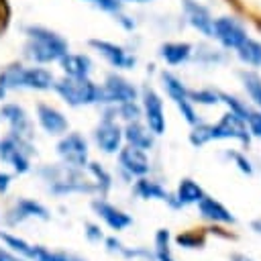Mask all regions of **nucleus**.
Returning <instances> with one entry per match:
<instances>
[{"label": "nucleus", "instance_id": "obj_22", "mask_svg": "<svg viewBox=\"0 0 261 261\" xmlns=\"http://www.w3.org/2000/svg\"><path fill=\"white\" fill-rule=\"evenodd\" d=\"M53 84H55V75L51 69L39 65V63L24 69V88L27 90L45 92V90H53Z\"/></svg>", "mask_w": 261, "mask_h": 261}, {"label": "nucleus", "instance_id": "obj_25", "mask_svg": "<svg viewBox=\"0 0 261 261\" xmlns=\"http://www.w3.org/2000/svg\"><path fill=\"white\" fill-rule=\"evenodd\" d=\"M159 55L169 63V65H179L190 59L192 55V45L190 43H163L159 49Z\"/></svg>", "mask_w": 261, "mask_h": 261}, {"label": "nucleus", "instance_id": "obj_50", "mask_svg": "<svg viewBox=\"0 0 261 261\" xmlns=\"http://www.w3.org/2000/svg\"><path fill=\"white\" fill-rule=\"evenodd\" d=\"M69 261H80V259H69Z\"/></svg>", "mask_w": 261, "mask_h": 261}, {"label": "nucleus", "instance_id": "obj_7", "mask_svg": "<svg viewBox=\"0 0 261 261\" xmlns=\"http://www.w3.org/2000/svg\"><path fill=\"white\" fill-rule=\"evenodd\" d=\"M161 82H163V88L167 92V96L175 102V106L179 108L181 116L194 126L198 122V114L192 106V100L188 98V88L181 84L179 77H175L171 71H161Z\"/></svg>", "mask_w": 261, "mask_h": 261}, {"label": "nucleus", "instance_id": "obj_2", "mask_svg": "<svg viewBox=\"0 0 261 261\" xmlns=\"http://www.w3.org/2000/svg\"><path fill=\"white\" fill-rule=\"evenodd\" d=\"M37 177H41L47 184V190L53 196H65V194H92L96 192V184L90 181L82 169L69 167L65 163H45L37 167Z\"/></svg>", "mask_w": 261, "mask_h": 261}, {"label": "nucleus", "instance_id": "obj_10", "mask_svg": "<svg viewBox=\"0 0 261 261\" xmlns=\"http://www.w3.org/2000/svg\"><path fill=\"white\" fill-rule=\"evenodd\" d=\"M212 139H237L243 145H249L251 133L247 130V122L228 110L216 124H212Z\"/></svg>", "mask_w": 261, "mask_h": 261}, {"label": "nucleus", "instance_id": "obj_24", "mask_svg": "<svg viewBox=\"0 0 261 261\" xmlns=\"http://www.w3.org/2000/svg\"><path fill=\"white\" fill-rule=\"evenodd\" d=\"M24 69H27V65H22L18 61H12V63L4 65L0 69V84L6 90H20V88H24Z\"/></svg>", "mask_w": 261, "mask_h": 261}, {"label": "nucleus", "instance_id": "obj_8", "mask_svg": "<svg viewBox=\"0 0 261 261\" xmlns=\"http://www.w3.org/2000/svg\"><path fill=\"white\" fill-rule=\"evenodd\" d=\"M141 98H143V114H145V120H147V126L153 135H163L165 133V112H163V100L159 98V94L145 86L141 90Z\"/></svg>", "mask_w": 261, "mask_h": 261}, {"label": "nucleus", "instance_id": "obj_3", "mask_svg": "<svg viewBox=\"0 0 261 261\" xmlns=\"http://www.w3.org/2000/svg\"><path fill=\"white\" fill-rule=\"evenodd\" d=\"M53 90L67 106H88V104H102V86L94 84L90 77H55Z\"/></svg>", "mask_w": 261, "mask_h": 261}, {"label": "nucleus", "instance_id": "obj_23", "mask_svg": "<svg viewBox=\"0 0 261 261\" xmlns=\"http://www.w3.org/2000/svg\"><path fill=\"white\" fill-rule=\"evenodd\" d=\"M133 192H135L141 200H161V202H169V198H171V194H169L159 181L147 179L145 175L135 181Z\"/></svg>", "mask_w": 261, "mask_h": 261}, {"label": "nucleus", "instance_id": "obj_13", "mask_svg": "<svg viewBox=\"0 0 261 261\" xmlns=\"http://www.w3.org/2000/svg\"><path fill=\"white\" fill-rule=\"evenodd\" d=\"M90 47L96 49V51H98L112 67H116V69H133L135 63H137V59H135L130 53H126L124 47H120V45H116V43H112V41L90 39Z\"/></svg>", "mask_w": 261, "mask_h": 261}, {"label": "nucleus", "instance_id": "obj_44", "mask_svg": "<svg viewBox=\"0 0 261 261\" xmlns=\"http://www.w3.org/2000/svg\"><path fill=\"white\" fill-rule=\"evenodd\" d=\"M118 22H120L124 29H128V31H130V29H135V22H133V20H128L126 16H122L120 12H118Z\"/></svg>", "mask_w": 261, "mask_h": 261}, {"label": "nucleus", "instance_id": "obj_49", "mask_svg": "<svg viewBox=\"0 0 261 261\" xmlns=\"http://www.w3.org/2000/svg\"><path fill=\"white\" fill-rule=\"evenodd\" d=\"M122 2H141L143 4V2H151V0H122Z\"/></svg>", "mask_w": 261, "mask_h": 261}, {"label": "nucleus", "instance_id": "obj_48", "mask_svg": "<svg viewBox=\"0 0 261 261\" xmlns=\"http://www.w3.org/2000/svg\"><path fill=\"white\" fill-rule=\"evenodd\" d=\"M6 92H8V90H6V88H4L2 84H0V102H2L4 98H6Z\"/></svg>", "mask_w": 261, "mask_h": 261}, {"label": "nucleus", "instance_id": "obj_11", "mask_svg": "<svg viewBox=\"0 0 261 261\" xmlns=\"http://www.w3.org/2000/svg\"><path fill=\"white\" fill-rule=\"evenodd\" d=\"M92 210H94V214L110 228V230H124V228H128L130 224H133V216L130 214H126L124 210H120V208H116L114 204H110L108 200H104V198H96V200H92Z\"/></svg>", "mask_w": 261, "mask_h": 261}, {"label": "nucleus", "instance_id": "obj_28", "mask_svg": "<svg viewBox=\"0 0 261 261\" xmlns=\"http://www.w3.org/2000/svg\"><path fill=\"white\" fill-rule=\"evenodd\" d=\"M86 167H88L90 175L94 177L96 192H100V196L104 198V196L110 192V188H112V175H110V171H108L102 163H98V161H88Z\"/></svg>", "mask_w": 261, "mask_h": 261}, {"label": "nucleus", "instance_id": "obj_41", "mask_svg": "<svg viewBox=\"0 0 261 261\" xmlns=\"http://www.w3.org/2000/svg\"><path fill=\"white\" fill-rule=\"evenodd\" d=\"M247 124H249V133L251 135L261 137V110H253L249 120H247Z\"/></svg>", "mask_w": 261, "mask_h": 261}, {"label": "nucleus", "instance_id": "obj_45", "mask_svg": "<svg viewBox=\"0 0 261 261\" xmlns=\"http://www.w3.org/2000/svg\"><path fill=\"white\" fill-rule=\"evenodd\" d=\"M210 230H212V232H216V234H220V237H224V239H234V234H232V232H224V230H222V228H218V226H212Z\"/></svg>", "mask_w": 261, "mask_h": 261}, {"label": "nucleus", "instance_id": "obj_12", "mask_svg": "<svg viewBox=\"0 0 261 261\" xmlns=\"http://www.w3.org/2000/svg\"><path fill=\"white\" fill-rule=\"evenodd\" d=\"M0 120L8 124V133H16L20 137L33 139V122L27 110L16 102H6L0 106Z\"/></svg>", "mask_w": 261, "mask_h": 261}, {"label": "nucleus", "instance_id": "obj_39", "mask_svg": "<svg viewBox=\"0 0 261 261\" xmlns=\"http://www.w3.org/2000/svg\"><path fill=\"white\" fill-rule=\"evenodd\" d=\"M228 157L237 163V167H239L243 173H247V175H251V173H253V165H251V161H249L243 153H234V151H230V153H228Z\"/></svg>", "mask_w": 261, "mask_h": 261}, {"label": "nucleus", "instance_id": "obj_19", "mask_svg": "<svg viewBox=\"0 0 261 261\" xmlns=\"http://www.w3.org/2000/svg\"><path fill=\"white\" fill-rule=\"evenodd\" d=\"M198 212H200V216L204 218V220H210V222H220V224H232L234 222V216L230 214V210L228 208H224L218 200H214V198H210V196H202L198 202Z\"/></svg>", "mask_w": 261, "mask_h": 261}, {"label": "nucleus", "instance_id": "obj_15", "mask_svg": "<svg viewBox=\"0 0 261 261\" xmlns=\"http://www.w3.org/2000/svg\"><path fill=\"white\" fill-rule=\"evenodd\" d=\"M94 141L98 145V149L106 155H114L118 153V149L122 147V128L116 120H100V124L94 128Z\"/></svg>", "mask_w": 261, "mask_h": 261}, {"label": "nucleus", "instance_id": "obj_1", "mask_svg": "<svg viewBox=\"0 0 261 261\" xmlns=\"http://www.w3.org/2000/svg\"><path fill=\"white\" fill-rule=\"evenodd\" d=\"M24 35H27L24 57L31 59L33 63L47 65V63L59 61L69 51L67 41L59 33H55V31H51L47 27L29 24L24 29Z\"/></svg>", "mask_w": 261, "mask_h": 261}, {"label": "nucleus", "instance_id": "obj_36", "mask_svg": "<svg viewBox=\"0 0 261 261\" xmlns=\"http://www.w3.org/2000/svg\"><path fill=\"white\" fill-rule=\"evenodd\" d=\"M175 243L184 249H202L204 247V234L196 230H186L175 237Z\"/></svg>", "mask_w": 261, "mask_h": 261}, {"label": "nucleus", "instance_id": "obj_18", "mask_svg": "<svg viewBox=\"0 0 261 261\" xmlns=\"http://www.w3.org/2000/svg\"><path fill=\"white\" fill-rule=\"evenodd\" d=\"M181 2H184V10H186V16H188L190 24L206 37H214V33H212L214 18L210 16V10L206 6H202L200 2H196V0H181Z\"/></svg>", "mask_w": 261, "mask_h": 261}, {"label": "nucleus", "instance_id": "obj_37", "mask_svg": "<svg viewBox=\"0 0 261 261\" xmlns=\"http://www.w3.org/2000/svg\"><path fill=\"white\" fill-rule=\"evenodd\" d=\"M188 98L192 102L206 104V106H212V104H218L220 102V96L214 90H188Z\"/></svg>", "mask_w": 261, "mask_h": 261}, {"label": "nucleus", "instance_id": "obj_43", "mask_svg": "<svg viewBox=\"0 0 261 261\" xmlns=\"http://www.w3.org/2000/svg\"><path fill=\"white\" fill-rule=\"evenodd\" d=\"M10 186H12V173H8V171H2V169H0V196L8 194Z\"/></svg>", "mask_w": 261, "mask_h": 261}, {"label": "nucleus", "instance_id": "obj_4", "mask_svg": "<svg viewBox=\"0 0 261 261\" xmlns=\"http://www.w3.org/2000/svg\"><path fill=\"white\" fill-rule=\"evenodd\" d=\"M35 155L33 139L20 137L16 133H6L0 139V161L10 165V169L18 175L31 171V157Z\"/></svg>", "mask_w": 261, "mask_h": 261}, {"label": "nucleus", "instance_id": "obj_16", "mask_svg": "<svg viewBox=\"0 0 261 261\" xmlns=\"http://www.w3.org/2000/svg\"><path fill=\"white\" fill-rule=\"evenodd\" d=\"M118 165L126 177H143L149 173L147 151H141V149L130 147V145L120 147L118 149Z\"/></svg>", "mask_w": 261, "mask_h": 261}, {"label": "nucleus", "instance_id": "obj_17", "mask_svg": "<svg viewBox=\"0 0 261 261\" xmlns=\"http://www.w3.org/2000/svg\"><path fill=\"white\" fill-rule=\"evenodd\" d=\"M37 122L51 137H61L69 128V122H67L65 114L61 110H57L55 106L47 104V102L37 104Z\"/></svg>", "mask_w": 261, "mask_h": 261}, {"label": "nucleus", "instance_id": "obj_46", "mask_svg": "<svg viewBox=\"0 0 261 261\" xmlns=\"http://www.w3.org/2000/svg\"><path fill=\"white\" fill-rule=\"evenodd\" d=\"M230 261H253V259L247 257V255H243V253H232L230 255Z\"/></svg>", "mask_w": 261, "mask_h": 261}, {"label": "nucleus", "instance_id": "obj_21", "mask_svg": "<svg viewBox=\"0 0 261 261\" xmlns=\"http://www.w3.org/2000/svg\"><path fill=\"white\" fill-rule=\"evenodd\" d=\"M122 139L126 141V145L137 147L141 151H149L153 147V133L139 120L126 122V126L122 128Z\"/></svg>", "mask_w": 261, "mask_h": 261}, {"label": "nucleus", "instance_id": "obj_6", "mask_svg": "<svg viewBox=\"0 0 261 261\" xmlns=\"http://www.w3.org/2000/svg\"><path fill=\"white\" fill-rule=\"evenodd\" d=\"M31 218H35V220H51V212L43 202H39L35 198H27V196L16 198L14 204L2 216L6 226H18V224H22V222H27Z\"/></svg>", "mask_w": 261, "mask_h": 261}, {"label": "nucleus", "instance_id": "obj_34", "mask_svg": "<svg viewBox=\"0 0 261 261\" xmlns=\"http://www.w3.org/2000/svg\"><path fill=\"white\" fill-rule=\"evenodd\" d=\"M71 257L63 251H51L43 245H35V251H33V259L31 261H69Z\"/></svg>", "mask_w": 261, "mask_h": 261}, {"label": "nucleus", "instance_id": "obj_47", "mask_svg": "<svg viewBox=\"0 0 261 261\" xmlns=\"http://www.w3.org/2000/svg\"><path fill=\"white\" fill-rule=\"evenodd\" d=\"M251 226H253V228H255L257 232H261V218H257V220H253V222H251Z\"/></svg>", "mask_w": 261, "mask_h": 261}, {"label": "nucleus", "instance_id": "obj_38", "mask_svg": "<svg viewBox=\"0 0 261 261\" xmlns=\"http://www.w3.org/2000/svg\"><path fill=\"white\" fill-rule=\"evenodd\" d=\"M84 232H86V239H88L90 243H100V241H104V232H102L100 224L86 222V224H84Z\"/></svg>", "mask_w": 261, "mask_h": 261}, {"label": "nucleus", "instance_id": "obj_33", "mask_svg": "<svg viewBox=\"0 0 261 261\" xmlns=\"http://www.w3.org/2000/svg\"><path fill=\"white\" fill-rule=\"evenodd\" d=\"M208 141H212V124H204V122H196L192 133H190V143L194 147H202Z\"/></svg>", "mask_w": 261, "mask_h": 261}, {"label": "nucleus", "instance_id": "obj_9", "mask_svg": "<svg viewBox=\"0 0 261 261\" xmlns=\"http://www.w3.org/2000/svg\"><path fill=\"white\" fill-rule=\"evenodd\" d=\"M137 88L118 73H108L102 84V104H122L137 100Z\"/></svg>", "mask_w": 261, "mask_h": 261}, {"label": "nucleus", "instance_id": "obj_29", "mask_svg": "<svg viewBox=\"0 0 261 261\" xmlns=\"http://www.w3.org/2000/svg\"><path fill=\"white\" fill-rule=\"evenodd\" d=\"M237 53H239V59L245 61L247 65L261 67V43H259V41L247 37V39L237 47Z\"/></svg>", "mask_w": 261, "mask_h": 261}, {"label": "nucleus", "instance_id": "obj_40", "mask_svg": "<svg viewBox=\"0 0 261 261\" xmlns=\"http://www.w3.org/2000/svg\"><path fill=\"white\" fill-rule=\"evenodd\" d=\"M98 8H102V10H106V12H114V14H118L120 12V8H122V0H92Z\"/></svg>", "mask_w": 261, "mask_h": 261}, {"label": "nucleus", "instance_id": "obj_30", "mask_svg": "<svg viewBox=\"0 0 261 261\" xmlns=\"http://www.w3.org/2000/svg\"><path fill=\"white\" fill-rule=\"evenodd\" d=\"M241 80L245 84V90H247L249 98L261 108V75L255 73V71H243Z\"/></svg>", "mask_w": 261, "mask_h": 261}, {"label": "nucleus", "instance_id": "obj_14", "mask_svg": "<svg viewBox=\"0 0 261 261\" xmlns=\"http://www.w3.org/2000/svg\"><path fill=\"white\" fill-rule=\"evenodd\" d=\"M212 33L222 43V47H226V49H237L247 39V31L243 29V24L230 16L216 18L212 22Z\"/></svg>", "mask_w": 261, "mask_h": 261}, {"label": "nucleus", "instance_id": "obj_51", "mask_svg": "<svg viewBox=\"0 0 261 261\" xmlns=\"http://www.w3.org/2000/svg\"><path fill=\"white\" fill-rule=\"evenodd\" d=\"M90 2H92V0H90Z\"/></svg>", "mask_w": 261, "mask_h": 261}, {"label": "nucleus", "instance_id": "obj_32", "mask_svg": "<svg viewBox=\"0 0 261 261\" xmlns=\"http://www.w3.org/2000/svg\"><path fill=\"white\" fill-rule=\"evenodd\" d=\"M218 96H220V102H224L232 114H237V116H239V118H243L245 122L249 120V116H251V112H253V110H251L245 102H241L239 98H234V96H230V94H224V92H218Z\"/></svg>", "mask_w": 261, "mask_h": 261}, {"label": "nucleus", "instance_id": "obj_27", "mask_svg": "<svg viewBox=\"0 0 261 261\" xmlns=\"http://www.w3.org/2000/svg\"><path fill=\"white\" fill-rule=\"evenodd\" d=\"M202 196H204V190L200 188L198 181H194V179H190V177H184V179L179 181V186H177V192H175V198H177V202H179L181 206H186V204H196Z\"/></svg>", "mask_w": 261, "mask_h": 261}, {"label": "nucleus", "instance_id": "obj_5", "mask_svg": "<svg viewBox=\"0 0 261 261\" xmlns=\"http://www.w3.org/2000/svg\"><path fill=\"white\" fill-rule=\"evenodd\" d=\"M55 149H57V155H59L61 163H65L69 167L84 169L88 165V161H90L88 141L80 133H63L61 139L57 141Z\"/></svg>", "mask_w": 261, "mask_h": 261}, {"label": "nucleus", "instance_id": "obj_35", "mask_svg": "<svg viewBox=\"0 0 261 261\" xmlns=\"http://www.w3.org/2000/svg\"><path fill=\"white\" fill-rule=\"evenodd\" d=\"M141 114H143V108H141V104H137V100L116 104V116H120V118L126 120V122H130V120H139Z\"/></svg>", "mask_w": 261, "mask_h": 261}, {"label": "nucleus", "instance_id": "obj_26", "mask_svg": "<svg viewBox=\"0 0 261 261\" xmlns=\"http://www.w3.org/2000/svg\"><path fill=\"white\" fill-rule=\"evenodd\" d=\"M0 243H2L4 247H8L10 251L18 253L20 257H24V259H29V261L33 259L35 245H31L29 241H24L22 237L12 234V232H8V230H0Z\"/></svg>", "mask_w": 261, "mask_h": 261}, {"label": "nucleus", "instance_id": "obj_31", "mask_svg": "<svg viewBox=\"0 0 261 261\" xmlns=\"http://www.w3.org/2000/svg\"><path fill=\"white\" fill-rule=\"evenodd\" d=\"M155 261H175L171 257V249H169V230L167 228H159L155 232Z\"/></svg>", "mask_w": 261, "mask_h": 261}, {"label": "nucleus", "instance_id": "obj_20", "mask_svg": "<svg viewBox=\"0 0 261 261\" xmlns=\"http://www.w3.org/2000/svg\"><path fill=\"white\" fill-rule=\"evenodd\" d=\"M59 67L63 69V75H67V77H90L94 63L84 53H69L67 51L59 59Z\"/></svg>", "mask_w": 261, "mask_h": 261}, {"label": "nucleus", "instance_id": "obj_42", "mask_svg": "<svg viewBox=\"0 0 261 261\" xmlns=\"http://www.w3.org/2000/svg\"><path fill=\"white\" fill-rule=\"evenodd\" d=\"M0 261H29V259H24V257H20L18 253H14V251H10L8 247H4V245L0 243Z\"/></svg>", "mask_w": 261, "mask_h": 261}]
</instances>
